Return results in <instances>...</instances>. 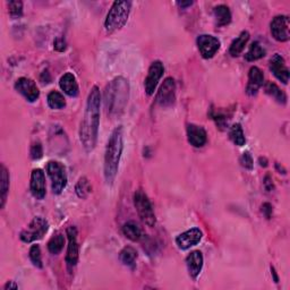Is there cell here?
<instances>
[{
  "mask_svg": "<svg viewBox=\"0 0 290 290\" xmlns=\"http://www.w3.org/2000/svg\"><path fill=\"white\" fill-rule=\"evenodd\" d=\"M100 90L98 86H93L88 93L85 111L79 126V141L87 153L94 150L96 145L100 125Z\"/></svg>",
  "mask_w": 290,
  "mask_h": 290,
  "instance_id": "cell-1",
  "label": "cell"
},
{
  "mask_svg": "<svg viewBox=\"0 0 290 290\" xmlns=\"http://www.w3.org/2000/svg\"><path fill=\"white\" fill-rule=\"evenodd\" d=\"M129 83L125 77L114 78L105 88L104 101L107 113L111 116H120L128 104Z\"/></svg>",
  "mask_w": 290,
  "mask_h": 290,
  "instance_id": "cell-2",
  "label": "cell"
},
{
  "mask_svg": "<svg viewBox=\"0 0 290 290\" xmlns=\"http://www.w3.org/2000/svg\"><path fill=\"white\" fill-rule=\"evenodd\" d=\"M124 149V128L116 127L109 137L105 153V178L107 184L111 185L118 173L120 158Z\"/></svg>",
  "mask_w": 290,
  "mask_h": 290,
  "instance_id": "cell-3",
  "label": "cell"
},
{
  "mask_svg": "<svg viewBox=\"0 0 290 290\" xmlns=\"http://www.w3.org/2000/svg\"><path fill=\"white\" fill-rule=\"evenodd\" d=\"M131 2H115L107 15L105 28L108 32H115L127 23L129 13H131Z\"/></svg>",
  "mask_w": 290,
  "mask_h": 290,
  "instance_id": "cell-4",
  "label": "cell"
},
{
  "mask_svg": "<svg viewBox=\"0 0 290 290\" xmlns=\"http://www.w3.org/2000/svg\"><path fill=\"white\" fill-rule=\"evenodd\" d=\"M134 205H135L138 217L141 218V220L144 222L146 226L154 227L157 219H155L152 203L150 202L148 195L142 189H137L135 193H134Z\"/></svg>",
  "mask_w": 290,
  "mask_h": 290,
  "instance_id": "cell-5",
  "label": "cell"
},
{
  "mask_svg": "<svg viewBox=\"0 0 290 290\" xmlns=\"http://www.w3.org/2000/svg\"><path fill=\"white\" fill-rule=\"evenodd\" d=\"M49 229V224L42 217H35L30 222L28 228L22 231L20 237L22 242L24 243H33L35 240L41 239L47 234Z\"/></svg>",
  "mask_w": 290,
  "mask_h": 290,
  "instance_id": "cell-6",
  "label": "cell"
},
{
  "mask_svg": "<svg viewBox=\"0 0 290 290\" xmlns=\"http://www.w3.org/2000/svg\"><path fill=\"white\" fill-rule=\"evenodd\" d=\"M48 176L51 179L52 191L55 194H60L67 186L66 168L58 161H50L47 164Z\"/></svg>",
  "mask_w": 290,
  "mask_h": 290,
  "instance_id": "cell-7",
  "label": "cell"
},
{
  "mask_svg": "<svg viewBox=\"0 0 290 290\" xmlns=\"http://www.w3.org/2000/svg\"><path fill=\"white\" fill-rule=\"evenodd\" d=\"M67 238H68V246H67V254H66V264L68 270L71 271L73 267L77 264L78 254H79V246L77 243V230L75 227L70 226L66 230Z\"/></svg>",
  "mask_w": 290,
  "mask_h": 290,
  "instance_id": "cell-8",
  "label": "cell"
},
{
  "mask_svg": "<svg viewBox=\"0 0 290 290\" xmlns=\"http://www.w3.org/2000/svg\"><path fill=\"white\" fill-rule=\"evenodd\" d=\"M157 104L159 106L167 108L171 107L176 101V83L172 77H168L164 79L163 84L160 87L157 94Z\"/></svg>",
  "mask_w": 290,
  "mask_h": 290,
  "instance_id": "cell-9",
  "label": "cell"
},
{
  "mask_svg": "<svg viewBox=\"0 0 290 290\" xmlns=\"http://www.w3.org/2000/svg\"><path fill=\"white\" fill-rule=\"evenodd\" d=\"M270 29H271L272 37H273L276 41H279V42L288 41L290 38L289 17L285 15L275 16L271 22Z\"/></svg>",
  "mask_w": 290,
  "mask_h": 290,
  "instance_id": "cell-10",
  "label": "cell"
},
{
  "mask_svg": "<svg viewBox=\"0 0 290 290\" xmlns=\"http://www.w3.org/2000/svg\"><path fill=\"white\" fill-rule=\"evenodd\" d=\"M196 43H198L201 55H202V57L205 58V59L212 58L218 52L221 46L220 40L210 34L200 35L198 40H196Z\"/></svg>",
  "mask_w": 290,
  "mask_h": 290,
  "instance_id": "cell-11",
  "label": "cell"
},
{
  "mask_svg": "<svg viewBox=\"0 0 290 290\" xmlns=\"http://www.w3.org/2000/svg\"><path fill=\"white\" fill-rule=\"evenodd\" d=\"M163 64L161 61L155 60L151 64L149 71H148V76H146L145 81H144V87H145V92L148 95H152L155 88H157L158 83L160 81V78L162 77L163 75Z\"/></svg>",
  "mask_w": 290,
  "mask_h": 290,
  "instance_id": "cell-12",
  "label": "cell"
},
{
  "mask_svg": "<svg viewBox=\"0 0 290 290\" xmlns=\"http://www.w3.org/2000/svg\"><path fill=\"white\" fill-rule=\"evenodd\" d=\"M16 91H19L29 102H34L39 99L40 91L34 81L28 77H21L15 83Z\"/></svg>",
  "mask_w": 290,
  "mask_h": 290,
  "instance_id": "cell-13",
  "label": "cell"
},
{
  "mask_svg": "<svg viewBox=\"0 0 290 290\" xmlns=\"http://www.w3.org/2000/svg\"><path fill=\"white\" fill-rule=\"evenodd\" d=\"M30 188L31 193L35 199H44V196H46V176L41 169H34L31 173Z\"/></svg>",
  "mask_w": 290,
  "mask_h": 290,
  "instance_id": "cell-14",
  "label": "cell"
},
{
  "mask_svg": "<svg viewBox=\"0 0 290 290\" xmlns=\"http://www.w3.org/2000/svg\"><path fill=\"white\" fill-rule=\"evenodd\" d=\"M270 69L280 82H282L283 84H288L289 69L287 65H285L284 58L279 55V53H275L270 59Z\"/></svg>",
  "mask_w": 290,
  "mask_h": 290,
  "instance_id": "cell-15",
  "label": "cell"
},
{
  "mask_svg": "<svg viewBox=\"0 0 290 290\" xmlns=\"http://www.w3.org/2000/svg\"><path fill=\"white\" fill-rule=\"evenodd\" d=\"M202 231L199 228H191L178 236L176 238V244L180 249H184L185 251V249H188L195 246V245H198L201 240H202Z\"/></svg>",
  "mask_w": 290,
  "mask_h": 290,
  "instance_id": "cell-16",
  "label": "cell"
},
{
  "mask_svg": "<svg viewBox=\"0 0 290 290\" xmlns=\"http://www.w3.org/2000/svg\"><path fill=\"white\" fill-rule=\"evenodd\" d=\"M187 138H188L189 144L193 145L194 148H202L208 141V134L202 126L189 124L187 126Z\"/></svg>",
  "mask_w": 290,
  "mask_h": 290,
  "instance_id": "cell-17",
  "label": "cell"
},
{
  "mask_svg": "<svg viewBox=\"0 0 290 290\" xmlns=\"http://www.w3.org/2000/svg\"><path fill=\"white\" fill-rule=\"evenodd\" d=\"M264 82V75L258 67H252L248 71V83L246 86V93L248 95H256L257 92Z\"/></svg>",
  "mask_w": 290,
  "mask_h": 290,
  "instance_id": "cell-18",
  "label": "cell"
},
{
  "mask_svg": "<svg viewBox=\"0 0 290 290\" xmlns=\"http://www.w3.org/2000/svg\"><path fill=\"white\" fill-rule=\"evenodd\" d=\"M203 254L200 251H194L191 252L188 256L186 257V265L187 270H188L189 275L194 280L198 279V276L200 275L201 271H202L203 267Z\"/></svg>",
  "mask_w": 290,
  "mask_h": 290,
  "instance_id": "cell-19",
  "label": "cell"
},
{
  "mask_svg": "<svg viewBox=\"0 0 290 290\" xmlns=\"http://www.w3.org/2000/svg\"><path fill=\"white\" fill-rule=\"evenodd\" d=\"M60 88L64 91L67 95L75 98L78 95V84L76 77L71 73H66L61 76L59 82Z\"/></svg>",
  "mask_w": 290,
  "mask_h": 290,
  "instance_id": "cell-20",
  "label": "cell"
},
{
  "mask_svg": "<svg viewBox=\"0 0 290 290\" xmlns=\"http://www.w3.org/2000/svg\"><path fill=\"white\" fill-rule=\"evenodd\" d=\"M248 40H249V33L247 32V31H243V32L234 40L233 43L230 44V48H229L230 55L233 57L239 56L240 53L243 52L245 47H246Z\"/></svg>",
  "mask_w": 290,
  "mask_h": 290,
  "instance_id": "cell-21",
  "label": "cell"
},
{
  "mask_svg": "<svg viewBox=\"0 0 290 290\" xmlns=\"http://www.w3.org/2000/svg\"><path fill=\"white\" fill-rule=\"evenodd\" d=\"M123 234L126 236L128 239L133 240V242H138V240H141L144 237L141 227L134 221H128L123 226Z\"/></svg>",
  "mask_w": 290,
  "mask_h": 290,
  "instance_id": "cell-22",
  "label": "cell"
},
{
  "mask_svg": "<svg viewBox=\"0 0 290 290\" xmlns=\"http://www.w3.org/2000/svg\"><path fill=\"white\" fill-rule=\"evenodd\" d=\"M213 15L218 26H226L231 22V13L226 5H219L214 7Z\"/></svg>",
  "mask_w": 290,
  "mask_h": 290,
  "instance_id": "cell-23",
  "label": "cell"
},
{
  "mask_svg": "<svg viewBox=\"0 0 290 290\" xmlns=\"http://www.w3.org/2000/svg\"><path fill=\"white\" fill-rule=\"evenodd\" d=\"M264 90L266 94H269L271 98H273L278 104L280 105L287 104V95H285V93L282 90H280L279 86L273 82H267L264 86Z\"/></svg>",
  "mask_w": 290,
  "mask_h": 290,
  "instance_id": "cell-24",
  "label": "cell"
},
{
  "mask_svg": "<svg viewBox=\"0 0 290 290\" xmlns=\"http://www.w3.org/2000/svg\"><path fill=\"white\" fill-rule=\"evenodd\" d=\"M137 251L132 246H126L123 248V251L119 254V258L124 265L132 267L134 269L136 265V258H137Z\"/></svg>",
  "mask_w": 290,
  "mask_h": 290,
  "instance_id": "cell-25",
  "label": "cell"
},
{
  "mask_svg": "<svg viewBox=\"0 0 290 290\" xmlns=\"http://www.w3.org/2000/svg\"><path fill=\"white\" fill-rule=\"evenodd\" d=\"M0 190H2V209L5 207L8 190H10V172L7 168L2 164V172H0Z\"/></svg>",
  "mask_w": 290,
  "mask_h": 290,
  "instance_id": "cell-26",
  "label": "cell"
},
{
  "mask_svg": "<svg viewBox=\"0 0 290 290\" xmlns=\"http://www.w3.org/2000/svg\"><path fill=\"white\" fill-rule=\"evenodd\" d=\"M265 56V50L264 48L261 46V43L258 41H255L252 43V46L249 47V50L247 51L246 55H245V59L247 61H255L261 59Z\"/></svg>",
  "mask_w": 290,
  "mask_h": 290,
  "instance_id": "cell-27",
  "label": "cell"
},
{
  "mask_svg": "<svg viewBox=\"0 0 290 290\" xmlns=\"http://www.w3.org/2000/svg\"><path fill=\"white\" fill-rule=\"evenodd\" d=\"M229 137L230 140L234 142V144L237 146H243L245 145V143H246V138H245V134L240 124L233 125V127L230 128L229 132Z\"/></svg>",
  "mask_w": 290,
  "mask_h": 290,
  "instance_id": "cell-28",
  "label": "cell"
},
{
  "mask_svg": "<svg viewBox=\"0 0 290 290\" xmlns=\"http://www.w3.org/2000/svg\"><path fill=\"white\" fill-rule=\"evenodd\" d=\"M64 245H65L64 235L58 233L53 236L50 240H49L48 251L50 252L51 254H53V255H57V254H59L62 251V248H64Z\"/></svg>",
  "mask_w": 290,
  "mask_h": 290,
  "instance_id": "cell-29",
  "label": "cell"
},
{
  "mask_svg": "<svg viewBox=\"0 0 290 290\" xmlns=\"http://www.w3.org/2000/svg\"><path fill=\"white\" fill-rule=\"evenodd\" d=\"M47 100H48V106L50 107L51 109L59 110V109L64 108V107L66 106L65 98L60 92H57V91L50 92L48 94Z\"/></svg>",
  "mask_w": 290,
  "mask_h": 290,
  "instance_id": "cell-30",
  "label": "cell"
},
{
  "mask_svg": "<svg viewBox=\"0 0 290 290\" xmlns=\"http://www.w3.org/2000/svg\"><path fill=\"white\" fill-rule=\"evenodd\" d=\"M75 191H76L78 198H81V199L87 198L88 194L92 191V186L90 184V181L87 180L86 177L79 178L76 186H75Z\"/></svg>",
  "mask_w": 290,
  "mask_h": 290,
  "instance_id": "cell-31",
  "label": "cell"
},
{
  "mask_svg": "<svg viewBox=\"0 0 290 290\" xmlns=\"http://www.w3.org/2000/svg\"><path fill=\"white\" fill-rule=\"evenodd\" d=\"M29 255H30L31 262L33 263V265L39 267V269H41L43 264H42V257H41V249H40L39 245H33V246L30 248Z\"/></svg>",
  "mask_w": 290,
  "mask_h": 290,
  "instance_id": "cell-32",
  "label": "cell"
},
{
  "mask_svg": "<svg viewBox=\"0 0 290 290\" xmlns=\"http://www.w3.org/2000/svg\"><path fill=\"white\" fill-rule=\"evenodd\" d=\"M8 8H10V14L13 19H20L23 15V3L22 2H10Z\"/></svg>",
  "mask_w": 290,
  "mask_h": 290,
  "instance_id": "cell-33",
  "label": "cell"
},
{
  "mask_svg": "<svg viewBox=\"0 0 290 290\" xmlns=\"http://www.w3.org/2000/svg\"><path fill=\"white\" fill-rule=\"evenodd\" d=\"M30 153H31V158H32L33 160L41 159L42 155H43V149H42L41 143L40 142L33 143L32 146H31Z\"/></svg>",
  "mask_w": 290,
  "mask_h": 290,
  "instance_id": "cell-34",
  "label": "cell"
},
{
  "mask_svg": "<svg viewBox=\"0 0 290 290\" xmlns=\"http://www.w3.org/2000/svg\"><path fill=\"white\" fill-rule=\"evenodd\" d=\"M240 164H242L245 169H247V170H252L254 167V161L251 153L244 152L242 154V157H240Z\"/></svg>",
  "mask_w": 290,
  "mask_h": 290,
  "instance_id": "cell-35",
  "label": "cell"
},
{
  "mask_svg": "<svg viewBox=\"0 0 290 290\" xmlns=\"http://www.w3.org/2000/svg\"><path fill=\"white\" fill-rule=\"evenodd\" d=\"M262 213L264 214L266 219H271L272 217V212H273V208H272V205L270 203H264L262 205Z\"/></svg>",
  "mask_w": 290,
  "mask_h": 290,
  "instance_id": "cell-36",
  "label": "cell"
},
{
  "mask_svg": "<svg viewBox=\"0 0 290 290\" xmlns=\"http://www.w3.org/2000/svg\"><path fill=\"white\" fill-rule=\"evenodd\" d=\"M263 185H264V188L266 191H272L274 189L273 181H272V178L270 175H266L264 178V181H263Z\"/></svg>",
  "mask_w": 290,
  "mask_h": 290,
  "instance_id": "cell-37",
  "label": "cell"
},
{
  "mask_svg": "<svg viewBox=\"0 0 290 290\" xmlns=\"http://www.w3.org/2000/svg\"><path fill=\"white\" fill-rule=\"evenodd\" d=\"M55 49L57 51H64L66 49V42L64 38H58L55 41Z\"/></svg>",
  "mask_w": 290,
  "mask_h": 290,
  "instance_id": "cell-38",
  "label": "cell"
},
{
  "mask_svg": "<svg viewBox=\"0 0 290 290\" xmlns=\"http://www.w3.org/2000/svg\"><path fill=\"white\" fill-rule=\"evenodd\" d=\"M4 288L5 289H17L19 287H17V284H15L14 282H13V281H8Z\"/></svg>",
  "mask_w": 290,
  "mask_h": 290,
  "instance_id": "cell-39",
  "label": "cell"
},
{
  "mask_svg": "<svg viewBox=\"0 0 290 290\" xmlns=\"http://www.w3.org/2000/svg\"><path fill=\"white\" fill-rule=\"evenodd\" d=\"M191 5H193V2H186V3L181 2V3H178V6H180L181 8H187V7H189V6H191Z\"/></svg>",
  "mask_w": 290,
  "mask_h": 290,
  "instance_id": "cell-40",
  "label": "cell"
},
{
  "mask_svg": "<svg viewBox=\"0 0 290 290\" xmlns=\"http://www.w3.org/2000/svg\"><path fill=\"white\" fill-rule=\"evenodd\" d=\"M258 162H260V166L261 167H266L267 166V160L265 158H260L258 159Z\"/></svg>",
  "mask_w": 290,
  "mask_h": 290,
  "instance_id": "cell-41",
  "label": "cell"
},
{
  "mask_svg": "<svg viewBox=\"0 0 290 290\" xmlns=\"http://www.w3.org/2000/svg\"><path fill=\"white\" fill-rule=\"evenodd\" d=\"M271 272H272V275H273L275 282H279V278H278V275H276V272L274 270V267H271Z\"/></svg>",
  "mask_w": 290,
  "mask_h": 290,
  "instance_id": "cell-42",
  "label": "cell"
}]
</instances>
